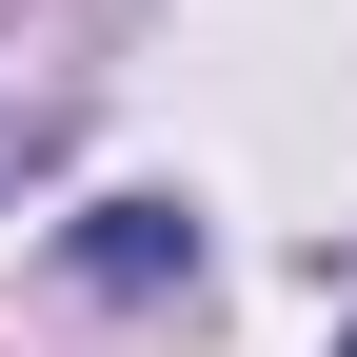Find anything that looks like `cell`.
<instances>
[{
    "label": "cell",
    "instance_id": "obj_1",
    "mask_svg": "<svg viewBox=\"0 0 357 357\" xmlns=\"http://www.w3.org/2000/svg\"><path fill=\"white\" fill-rule=\"evenodd\" d=\"M79 278H119V298H159V278H199V238H178L159 199H119L100 238H79Z\"/></svg>",
    "mask_w": 357,
    "mask_h": 357
},
{
    "label": "cell",
    "instance_id": "obj_2",
    "mask_svg": "<svg viewBox=\"0 0 357 357\" xmlns=\"http://www.w3.org/2000/svg\"><path fill=\"white\" fill-rule=\"evenodd\" d=\"M337 357H357V337H337Z\"/></svg>",
    "mask_w": 357,
    "mask_h": 357
}]
</instances>
